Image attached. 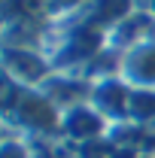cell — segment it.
<instances>
[{
	"label": "cell",
	"instance_id": "2",
	"mask_svg": "<svg viewBox=\"0 0 155 158\" xmlns=\"http://www.w3.org/2000/svg\"><path fill=\"white\" fill-rule=\"evenodd\" d=\"M110 131H113V122L97 106H91V100H82V103L61 110V140H67L73 146L103 140V137H110Z\"/></svg>",
	"mask_w": 155,
	"mask_h": 158
},
{
	"label": "cell",
	"instance_id": "3",
	"mask_svg": "<svg viewBox=\"0 0 155 158\" xmlns=\"http://www.w3.org/2000/svg\"><path fill=\"white\" fill-rule=\"evenodd\" d=\"M131 85L122 76H103V79H91V106H97L113 125L128 122V106H131Z\"/></svg>",
	"mask_w": 155,
	"mask_h": 158
},
{
	"label": "cell",
	"instance_id": "6",
	"mask_svg": "<svg viewBox=\"0 0 155 158\" xmlns=\"http://www.w3.org/2000/svg\"><path fill=\"white\" fill-rule=\"evenodd\" d=\"M128 122L140 128L155 131V88H134L131 91V106H128Z\"/></svg>",
	"mask_w": 155,
	"mask_h": 158
},
{
	"label": "cell",
	"instance_id": "5",
	"mask_svg": "<svg viewBox=\"0 0 155 158\" xmlns=\"http://www.w3.org/2000/svg\"><path fill=\"white\" fill-rule=\"evenodd\" d=\"M119 76L131 88H155V43H137L122 52Z\"/></svg>",
	"mask_w": 155,
	"mask_h": 158
},
{
	"label": "cell",
	"instance_id": "8",
	"mask_svg": "<svg viewBox=\"0 0 155 158\" xmlns=\"http://www.w3.org/2000/svg\"><path fill=\"white\" fill-rule=\"evenodd\" d=\"M131 158H155V152H134Z\"/></svg>",
	"mask_w": 155,
	"mask_h": 158
},
{
	"label": "cell",
	"instance_id": "1",
	"mask_svg": "<svg viewBox=\"0 0 155 158\" xmlns=\"http://www.w3.org/2000/svg\"><path fill=\"white\" fill-rule=\"evenodd\" d=\"M9 128L27 140H61V106L43 88H21L19 100L3 113Z\"/></svg>",
	"mask_w": 155,
	"mask_h": 158
},
{
	"label": "cell",
	"instance_id": "4",
	"mask_svg": "<svg viewBox=\"0 0 155 158\" xmlns=\"http://www.w3.org/2000/svg\"><path fill=\"white\" fill-rule=\"evenodd\" d=\"M3 64H6V79L24 88H43L55 73L52 58H43L40 52H31V49H9Z\"/></svg>",
	"mask_w": 155,
	"mask_h": 158
},
{
	"label": "cell",
	"instance_id": "7",
	"mask_svg": "<svg viewBox=\"0 0 155 158\" xmlns=\"http://www.w3.org/2000/svg\"><path fill=\"white\" fill-rule=\"evenodd\" d=\"M0 158H31V140L27 137H6L0 146Z\"/></svg>",
	"mask_w": 155,
	"mask_h": 158
}]
</instances>
